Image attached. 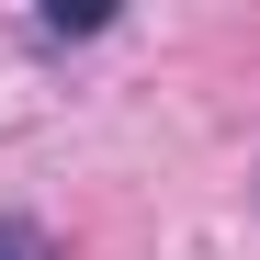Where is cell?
I'll use <instances>...</instances> for the list:
<instances>
[{"label": "cell", "mask_w": 260, "mask_h": 260, "mask_svg": "<svg viewBox=\"0 0 260 260\" xmlns=\"http://www.w3.org/2000/svg\"><path fill=\"white\" fill-rule=\"evenodd\" d=\"M0 260H57V249H46V226H23V215H0Z\"/></svg>", "instance_id": "obj_1"}]
</instances>
